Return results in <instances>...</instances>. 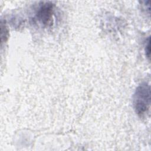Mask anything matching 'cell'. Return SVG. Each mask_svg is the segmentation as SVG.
Masks as SVG:
<instances>
[{"instance_id": "2", "label": "cell", "mask_w": 151, "mask_h": 151, "mask_svg": "<svg viewBox=\"0 0 151 151\" xmlns=\"http://www.w3.org/2000/svg\"><path fill=\"white\" fill-rule=\"evenodd\" d=\"M54 10V5L50 2H42L38 9L36 17L37 20L44 25L51 24Z\"/></svg>"}, {"instance_id": "3", "label": "cell", "mask_w": 151, "mask_h": 151, "mask_svg": "<svg viewBox=\"0 0 151 151\" xmlns=\"http://www.w3.org/2000/svg\"><path fill=\"white\" fill-rule=\"evenodd\" d=\"M1 41L3 40V38H6L7 37V29L5 27V25H4L1 22Z\"/></svg>"}, {"instance_id": "1", "label": "cell", "mask_w": 151, "mask_h": 151, "mask_svg": "<svg viewBox=\"0 0 151 151\" xmlns=\"http://www.w3.org/2000/svg\"><path fill=\"white\" fill-rule=\"evenodd\" d=\"M150 104V88L147 83L137 87L134 94L133 105L137 114L142 116L149 109Z\"/></svg>"}]
</instances>
